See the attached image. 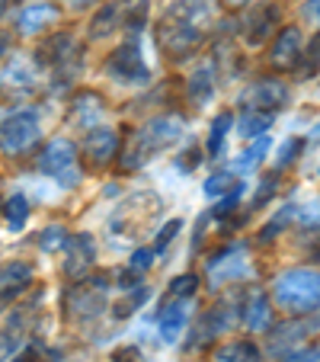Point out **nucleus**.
I'll return each instance as SVG.
<instances>
[{
    "label": "nucleus",
    "mask_w": 320,
    "mask_h": 362,
    "mask_svg": "<svg viewBox=\"0 0 320 362\" xmlns=\"http://www.w3.org/2000/svg\"><path fill=\"white\" fill-rule=\"evenodd\" d=\"M211 23L208 0H173L164 20L157 23V45L170 58H186L196 52L205 35V26Z\"/></svg>",
    "instance_id": "f257e3e1"
},
{
    "label": "nucleus",
    "mask_w": 320,
    "mask_h": 362,
    "mask_svg": "<svg viewBox=\"0 0 320 362\" xmlns=\"http://www.w3.org/2000/svg\"><path fill=\"white\" fill-rule=\"evenodd\" d=\"M183 125L186 122L179 116H157V119H150V122L144 125L141 132H135V135H131V141L125 144L119 167H122V170H138L141 164H148L154 154L167 151L170 144H177L179 138H183Z\"/></svg>",
    "instance_id": "f03ea898"
},
{
    "label": "nucleus",
    "mask_w": 320,
    "mask_h": 362,
    "mask_svg": "<svg viewBox=\"0 0 320 362\" xmlns=\"http://www.w3.org/2000/svg\"><path fill=\"white\" fill-rule=\"evenodd\" d=\"M273 298L288 315H307L320 305V273L317 269H285L273 282Z\"/></svg>",
    "instance_id": "7ed1b4c3"
},
{
    "label": "nucleus",
    "mask_w": 320,
    "mask_h": 362,
    "mask_svg": "<svg viewBox=\"0 0 320 362\" xmlns=\"http://www.w3.org/2000/svg\"><path fill=\"white\" fill-rule=\"evenodd\" d=\"M39 170L45 177L58 180L61 186H74L81 180V167H77V148L68 138H55L48 141L39 154Z\"/></svg>",
    "instance_id": "20e7f679"
},
{
    "label": "nucleus",
    "mask_w": 320,
    "mask_h": 362,
    "mask_svg": "<svg viewBox=\"0 0 320 362\" xmlns=\"http://www.w3.org/2000/svg\"><path fill=\"white\" fill-rule=\"evenodd\" d=\"M39 132H42L39 116H35L32 110L13 112V116H7L0 122V151L10 154V158H16V154H23L26 148H32V144L39 141Z\"/></svg>",
    "instance_id": "39448f33"
},
{
    "label": "nucleus",
    "mask_w": 320,
    "mask_h": 362,
    "mask_svg": "<svg viewBox=\"0 0 320 362\" xmlns=\"http://www.w3.org/2000/svg\"><path fill=\"white\" fill-rule=\"evenodd\" d=\"M106 71H109V77L119 83H148L150 81V68L144 64V55L135 39L112 52L109 62H106Z\"/></svg>",
    "instance_id": "423d86ee"
},
{
    "label": "nucleus",
    "mask_w": 320,
    "mask_h": 362,
    "mask_svg": "<svg viewBox=\"0 0 320 362\" xmlns=\"http://www.w3.org/2000/svg\"><path fill=\"white\" fill-rule=\"evenodd\" d=\"M250 269V260H247V247L244 244H234L227 250L215 253L205 267V276H208L211 286H227V282L240 279V276Z\"/></svg>",
    "instance_id": "0eeeda50"
},
{
    "label": "nucleus",
    "mask_w": 320,
    "mask_h": 362,
    "mask_svg": "<svg viewBox=\"0 0 320 362\" xmlns=\"http://www.w3.org/2000/svg\"><path fill=\"white\" fill-rule=\"evenodd\" d=\"M279 29V4L275 0H259L244 16V39L247 45H263L269 35Z\"/></svg>",
    "instance_id": "6e6552de"
},
{
    "label": "nucleus",
    "mask_w": 320,
    "mask_h": 362,
    "mask_svg": "<svg viewBox=\"0 0 320 362\" xmlns=\"http://www.w3.org/2000/svg\"><path fill=\"white\" fill-rule=\"evenodd\" d=\"M285 100H288V90L282 81H259L253 87H247L244 93L247 110H259V112H279Z\"/></svg>",
    "instance_id": "1a4fd4ad"
},
{
    "label": "nucleus",
    "mask_w": 320,
    "mask_h": 362,
    "mask_svg": "<svg viewBox=\"0 0 320 362\" xmlns=\"http://www.w3.org/2000/svg\"><path fill=\"white\" fill-rule=\"evenodd\" d=\"M96 260V244L90 234H77L68 240V260H64V276L68 279H83L93 269Z\"/></svg>",
    "instance_id": "9d476101"
},
{
    "label": "nucleus",
    "mask_w": 320,
    "mask_h": 362,
    "mask_svg": "<svg viewBox=\"0 0 320 362\" xmlns=\"http://www.w3.org/2000/svg\"><path fill=\"white\" fill-rule=\"evenodd\" d=\"M116 151H119V135L112 129L96 125V129H90L87 138H83V154L90 158V164L93 167L109 164V160L116 158Z\"/></svg>",
    "instance_id": "9b49d317"
},
{
    "label": "nucleus",
    "mask_w": 320,
    "mask_h": 362,
    "mask_svg": "<svg viewBox=\"0 0 320 362\" xmlns=\"http://www.w3.org/2000/svg\"><path fill=\"white\" fill-rule=\"evenodd\" d=\"M301 45H304V39H301V29L285 26L279 33V39H275V45H273V55H269L273 68H282V71L298 68L301 55H304V52H301Z\"/></svg>",
    "instance_id": "f8f14e48"
},
{
    "label": "nucleus",
    "mask_w": 320,
    "mask_h": 362,
    "mask_svg": "<svg viewBox=\"0 0 320 362\" xmlns=\"http://www.w3.org/2000/svg\"><path fill=\"white\" fill-rule=\"evenodd\" d=\"M102 96L93 93V90H83V93L74 96V110H71V122L81 125V129H96L102 119Z\"/></svg>",
    "instance_id": "ddd939ff"
},
{
    "label": "nucleus",
    "mask_w": 320,
    "mask_h": 362,
    "mask_svg": "<svg viewBox=\"0 0 320 362\" xmlns=\"http://www.w3.org/2000/svg\"><path fill=\"white\" fill-rule=\"evenodd\" d=\"M55 20H58V7H52V4H29V7H23L20 16H16V29H20L23 35H35V33H42V29H48Z\"/></svg>",
    "instance_id": "4468645a"
},
{
    "label": "nucleus",
    "mask_w": 320,
    "mask_h": 362,
    "mask_svg": "<svg viewBox=\"0 0 320 362\" xmlns=\"http://www.w3.org/2000/svg\"><path fill=\"white\" fill-rule=\"evenodd\" d=\"M29 279H32V269L26 263H7L0 267V298H16L29 288Z\"/></svg>",
    "instance_id": "2eb2a0df"
},
{
    "label": "nucleus",
    "mask_w": 320,
    "mask_h": 362,
    "mask_svg": "<svg viewBox=\"0 0 320 362\" xmlns=\"http://www.w3.org/2000/svg\"><path fill=\"white\" fill-rule=\"evenodd\" d=\"M269 321H273L269 298H266L263 292H253L250 301L244 305V324H247V330H253V334H263V330L269 327Z\"/></svg>",
    "instance_id": "dca6fc26"
},
{
    "label": "nucleus",
    "mask_w": 320,
    "mask_h": 362,
    "mask_svg": "<svg viewBox=\"0 0 320 362\" xmlns=\"http://www.w3.org/2000/svg\"><path fill=\"white\" fill-rule=\"evenodd\" d=\"M186 317H189V311H186V298H177V305L160 308V315H157V327H160L164 340H177L179 330H183V324H186Z\"/></svg>",
    "instance_id": "f3484780"
},
{
    "label": "nucleus",
    "mask_w": 320,
    "mask_h": 362,
    "mask_svg": "<svg viewBox=\"0 0 320 362\" xmlns=\"http://www.w3.org/2000/svg\"><path fill=\"white\" fill-rule=\"evenodd\" d=\"M211 93H215V64H202L189 77V103L192 106H202V103L211 100Z\"/></svg>",
    "instance_id": "a211bd4d"
},
{
    "label": "nucleus",
    "mask_w": 320,
    "mask_h": 362,
    "mask_svg": "<svg viewBox=\"0 0 320 362\" xmlns=\"http://www.w3.org/2000/svg\"><path fill=\"white\" fill-rule=\"evenodd\" d=\"M275 122V112H259V110H244V116H240V135L244 138H256L263 135L269 125Z\"/></svg>",
    "instance_id": "6ab92c4d"
},
{
    "label": "nucleus",
    "mask_w": 320,
    "mask_h": 362,
    "mask_svg": "<svg viewBox=\"0 0 320 362\" xmlns=\"http://www.w3.org/2000/svg\"><path fill=\"white\" fill-rule=\"evenodd\" d=\"M215 359L218 362H259V349L250 340H237V343H227L225 349H218Z\"/></svg>",
    "instance_id": "aec40b11"
},
{
    "label": "nucleus",
    "mask_w": 320,
    "mask_h": 362,
    "mask_svg": "<svg viewBox=\"0 0 320 362\" xmlns=\"http://www.w3.org/2000/svg\"><path fill=\"white\" fill-rule=\"evenodd\" d=\"M42 52H52V55H48V62H52V64H64V62H71V58H77L81 45H77L71 35H55V39L48 42Z\"/></svg>",
    "instance_id": "412c9836"
},
{
    "label": "nucleus",
    "mask_w": 320,
    "mask_h": 362,
    "mask_svg": "<svg viewBox=\"0 0 320 362\" xmlns=\"http://www.w3.org/2000/svg\"><path fill=\"white\" fill-rule=\"evenodd\" d=\"M4 215H7L10 231H20V228L26 225V218H29V202H26V196H23V192H13V196L4 202Z\"/></svg>",
    "instance_id": "4be33fe9"
},
{
    "label": "nucleus",
    "mask_w": 320,
    "mask_h": 362,
    "mask_svg": "<svg viewBox=\"0 0 320 362\" xmlns=\"http://www.w3.org/2000/svg\"><path fill=\"white\" fill-rule=\"evenodd\" d=\"M4 81L7 83H16V87H26V83L35 81V64L26 62V58H16L7 71H4Z\"/></svg>",
    "instance_id": "5701e85b"
},
{
    "label": "nucleus",
    "mask_w": 320,
    "mask_h": 362,
    "mask_svg": "<svg viewBox=\"0 0 320 362\" xmlns=\"http://www.w3.org/2000/svg\"><path fill=\"white\" fill-rule=\"evenodd\" d=\"M231 112H221V116H215V122H211V138H208V154L211 158H218L221 154V144H225V135L231 132Z\"/></svg>",
    "instance_id": "b1692460"
},
{
    "label": "nucleus",
    "mask_w": 320,
    "mask_h": 362,
    "mask_svg": "<svg viewBox=\"0 0 320 362\" xmlns=\"http://www.w3.org/2000/svg\"><path fill=\"white\" fill-rule=\"evenodd\" d=\"M266 151H269V138L259 135V141H256V144H250V148H247L244 154L237 158V164H234V167H237V170H253V167H256L259 160L266 158Z\"/></svg>",
    "instance_id": "393cba45"
},
{
    "label": "nucleus",
    "mask_w": 320,
    "mask_h": 362,
    "mask_svg": "<svg viewBox=\"0 0 320 362\" xmlns=\"http://www.w3.org/2000/svg\"><path fill=\"white\" fill-rule=\"evenodd\" d=\"M231 186H237V180L231 177V170H221V173H211L205 180V196H221V192H231Z\"/></svg>",
    "instance_id": "a878e982"
},
{
    "label": "nucleus",
    "mask_w": 320,
    "mask_h": 362,
    "mask_svg": "<svg viewBox=\"0 0 320 362\" xmlns=\"http://www.w3.org/2000/svg\"><path fill=\"white\" fill-rule=\"evenodd\" d=\"M68 234H64V228L61 225H55V228H45V231H42L39 234V247H42V250H61V247L64 244H68Z\"/></svg>",
    "instance_id": "bb28decb"
},
{
    "label": "nucleus",
    "mask_w": 320,
    "mask_h": 362,
    "mask_svg": "<svg viewBox=\"0 0 320 362\" xmlns=\"http://www.w3.org/2000/svg\"><path fill=\"white\" fill-rule=\"evenodd\" d=\"M317 68H320V35L311 42V48H307L304 62L298 64V74H301V77H311V74H317Z\"/></svg>",
    "instance_id": "cd10ccee"
},
{
    "label": "nucleus",
    "mask_w": 320,
    "mask_h": 362,
    "mask_svg": "<svg viewBox=\"0 0 320 362\" xmlns=\"http://www.w3.org/2000/svg\"><path fill=\"white\" fill-rule=\"evenodd\" d=\"M116 16H119V7H116V4H109V7H106V13H100V16L93 20L90 33H93V35H106V33H112V23H116Z\"/></svg>",
    "instance_id": "c85d7f7f"
},
{
    "label": "nucleus",
    "mask_w": 320,
    "mask_h": 362,
    "mask_svg": "<svg viewBox=\"0 0 320 362\" xmlns=\"http://www.w3.org/2000/svg\"><path fill=\"white\" fill-rule=\"evenodd\" d=\"M179 228H183V221H177V218H173V221H167V225L160 228V234H157V240H154V247H150V250H154V253L167 250V244H170V240L179 234Z\"/></svg>",
    "instance_id": "c756f323"
},
{
    "label": "nucleus",
    "mask_w": 320,
    "mask_h": 362,
    "mask_svg": "<svg viewBox=\"0 0 320 362\" xmlns=\"http://www.w3.org/2000/svg\"><path fill=\"white\" fill-rule=\"evenodd\" d=\"M196 286H198L196 276H179V279L170 282V295L173 298H189V295L196 292Z\"/></svg>",
    "instance_id": "7c9ffc66"
},
{
    "label": "nucleus",
    "mask_w": 320,
    "mask_h": 362,
    "mask_svg": "<svg viewBox=\"0 0 320 362\" xmlns=\"http://www.w3.org/2000/svg\"><path fill=\"white\" fill-rule=\"evenodd\" d=\"M150 263H154V250H150V247H141V250L131 253L129 269L131 273H144V269H150Z\"/></svg>",
    "instance_id": "2f4dec72"
},
{
    "label": "nucleus",
    "mask_w": 320,
    "mask_h": 362,
    "mask_svg": "<svg viewBox=\"0 0 320 362\" xmlns=\"http://www.w3.org/2000/svg\"><path fill=\"white\" fill-rule=\"evenodd\" d=\"M292 215H295V205H285V212H279L273 221H269V225L263 228V240H273L275 231H279V228H285V221L292 218Z\"/></svg>",
    "instance_id": "473e14b6"
},
{
    "label": "nucleus",
    "mask_w": 320,
    "mask_h": 362,
    "mask_svg": "<svg viewBox=\"0 0 320 362\" xmlns=\"http://www.w3.org/2000/svg\"><path fill=\"white\" fill-rule=\"evenodd\" d=\"M298 151H301V138H288V141L282 144V151H279V167H288V164H292Z\"/></svg>",
    "instance_id": "72a5a7b5"
},
{
    "label": "nucleus",
    "mask_w": 320,
    "mask_h": 362,
    "mask_svg": "<svg viewBox=\"0 0 320 362\" xmlns=\"http://www.w3.org/2000/svg\"><path fill=\"white\" fill-rule=\"evenodd\" d=\"M109 362H144V356H141L138 346H119Z\"/></svg>",
    "instance_id": "f704fd0d"
},
{
    "label": "nucleus",
    "mask_w": 320,
    "mask_h": 362,
    "mask_svg": "<svg viewBox=\"0 0 320 362\" xmlns=\"http://www.w3.org/2000/svg\"><path fill=\"white\" fill-rule=\"evenodd\" d=\"M301 16L307 20V26L320 29V0H307L304 7H301Z\"/></svg>",
    "instance_id": "c9c22d12"
},
{
    "label": "nucleus",
    "mask_w": 320,
    "mask_h": 362,
    "mask_svg": "<svg viewBox=\"0 0 320 362\" xmlns=\"http://www.w3.org/2000/svg\"><path fill=\"white\" fill-rule=\"evenodd\" d=\"M285 362H320V346H307V349H298V353L285 356Z\"/></svg>",
    "instance_id": "e433bc0d"
},
{
    "label": "nucleus",
    "mask_w": 320,
    "mask_h": 362,
    "mask_svg": "<svg viewBox=\"0 0 320 362\" xmlns=\"http://www.w3.org/2000/svg\"><path fill=\"white\" fill-rule=\"evenodd\" d=\"M304 225H320V199H314L311 205H304V212H298Z\"/></svg>",
    "instance_id": "4c0bfd02"
},
{
    "label": "nucleus",
    "mask_w": 320,
    "mask_h": 362,
    "mask_svg": "<svg viewBox=\"0 0 320 362\" xmlns=\"http://www.w3.org/2000/svg\"><path fill=\"white\" fill-rule=\"evenodd\" d=\"M16 362H45V353H42V346H35V343H29V346L23 349L20 356H16Z\"/></svg>",
    "instance_id": "58836bf2"
},
{
    "label": "nucleus",
    "mask_w": 320,
    "mask_h": 362,
    "mask_svg": "<svg viewBox=\"0 0 320 362\" xmlns=\"http://www.w3.org/2000/svg\"><path fill=\"white\" fill-rule=\"evenodd\" d=\"M13 346H16V334H4V340H0V359H7L13 353Z\"/></svg>",
    "instance_id": "ea45409f"
},
{
    "label": "nucleus",
    "mask_w": 320,
    "mask_h": 362,
    "mask_svg": "<svg viewBox=\"0 0 320 362\" xmlns=\"http://www.w3.org/2000/svg\"><path fill=\"white\" fill-rule=\"evenodd\" d=\"M7 48H10V39H7V35H0V55H4Z\"/></svg>",
    "instance_id": "a19ab883"
},
{
    "label": "nucleus",
    "mask_w": 320,
    "mask_h": 362,
    "mask_svg": "<svg viewBox=\"0 0 320 362\" xmlns=\"http://www.w3.org/2000/svg\"><path fill=\"white\" fill-rule=\"evenodd\" d=\"M7 4H10V0H0V16L7 13Z\"/></svg>",
    "instance_id": "79ce46f5"
}]
</instances>
